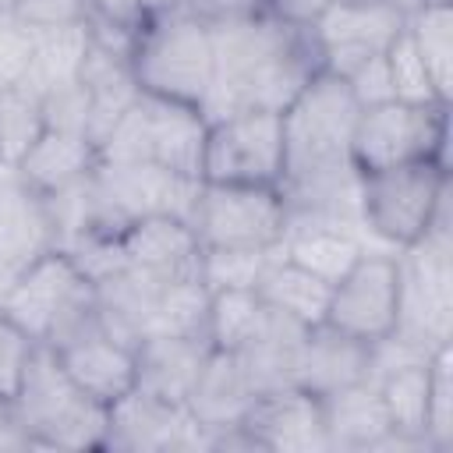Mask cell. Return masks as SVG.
Instances as JSON below:
<instances>
[{
    "mask_svg": "<svg viewBox=\"0 0 453 453\" xmlns=\"http://www.w3.org/2000/svg\"><path fill=\"white\" fill-rule=\"evenodd\" d=\"M290 223L283 188L273 184H216L202 180L191 226L202 248L276 251Z\"/></svg>",
    "mask_w": 453,
    "mask_h": 453,
    "instance_id": "ba28073f",
    "label": "cell"
},
{
    "mask_svg": "<svg viewBox=\"0 0 453 453\" xmlns=\"http://www.w3.org/2000/svg\"><path fill=\"white\" fill-rule=\"evenodd\" d=\"M88 25H67V28H35L32 32V64L25 88L35 96H46L50 88L71 85L81 74L85 53H88Z\"/></svg>",
    "mask_w": 453,
    "mask_h": 453,
    "instance_id": "484cf974",
    "label": "cell"
},
{
    "mask_svg": "<svg viewBox=\"0 0 453 453\" xmlns=\"http://www.w3.org/2000/svg\"><path fill=\"white\" fill-rule=\"evenodd\" d=\"M103 449H209V432L195 421L188 403H166L131 389L110 407Z\"/></svg>",
    "mask_w": 453,
    "mask_h": 453,
    "instance_id": "5bb4252c",
    "label": "cell"
},
{
    "mask_svg": "<svg viewBox=\"0 0 453 453\" xmlns=\"http://www.w3.org/2000/svg\"><path fill=\"white\" fill-rule=\"evenodd\" d=\"M32 64V28L14 14H0V92L18 88L28 78Z\"/></svg>",
    "mask_w": 453,
    "mask_h": 453,
    "instance_id": "e575fe53",
    "label": "cell"
},
{
    "mask_svg": "<svg viewBox=\"0 0 453 453\" xmlns=\"http://www.w3.org/2000/svg\"><path fill=\"white\" fill-rule=\"evenodd\" d=\"M255 449L265 453H322L329 449L322 396L301 386H276L251 400L237 421Z\"/></svg>",
    "mask_w": 453,
    "mask_h": 453,
    "instance_id": "4fadbf2b",
    "label": "cell"
},
{
    "mask_svg": "<svg viewBox=\"0 0 453 453\" xmlns=\"http://www.w3.org/2000/svg\"><path fill=\"white\" fill-rule=\"evenodd\" d=\"M21 25L35 28H67L92 21V0H18L11 11Z\"/></svg>",
    "mask_w": 453,
    "mask_h": 453,
    "instance_id": "d590c367",
    "label": "cell"
},
{
    "mask_svg": "<svg viewBox=\"0 0 453 453\" xmlns=\"http://www.w3.org/2000/svg\"><path fill=\"white\" fill-rule=\"evenodd\" d=\"M11 414L32 449H103L110 425V407L85 396L42 343L25 372Z\"/></svg>",
    "mask_w": 453,
    "mask_h": 453,
    "instance_id": "5b68a950",
    "label": "cell"
},
{
    "mask_svg": "<svg viewBox=\"0 0 453 453\" xmlns=\"http://www.w3.org/2000/svg\"><path fill=\"white\" fill-rule=\"evenodd\" d=\"M386 71H389L393 99L418 103V106H449V99H442V92L435 88V81H432L421 53H418V46L411 42L407 25H403V32L386 50Z\"/></svg>",
    "mask_w": 453,
    "mask_h": 453,
    "instance_id": "f546056e",
    "label": "cell"
},
{
    "mask_svg": "<svg viewBox=\"0 0 453 453\" xmlns=\"http://www.w3.org/2000/svg\"><path fill=\"white\" fill-rule=\"evenodd\" d=\"M212 25V92L205 117L234 110H283L322 67L311 25L283 21L269 11Z\"/></svg>",
    "mask_w": 453,
    "mask_h": 453,
    "instance_id": "6da1fadb",
    "label": "cell"
},
{
    "mask_svg": "<svg viewBox=\"0 0 453 453\" xmlns=\"http://www.w3.org/2000/svg\"><path fill=\"white\" fill-rule=\"evenodd\" d=\"M407 35L418 46L442 99L453 96V0H428L407 14Z\"/></svg>",
    "mask_w": 453,
    "mask_h": 453,
    "instance_id": "4316f807",
    "label": "cell"
},
{
    "mask_svg": "<svg viewBox=\"0 0 453 453\" xmlns=\"http://www.w3.org/2000/svg\"><path fill=\"white\" fill-rule=\"evenodd\" d=\"M347 85H350L357 106L389 103V99H393V85H389V71H386V53H382V57H372V60L361 64L354 74H347Z\"/></svg>",
    "mask_w": 453,
    "mask_h": 453,
    "instance_id": "8d00e7d4",
    "label": "cell"
},
{
    "mask_svg": "<svg viewBox=\"0 0 453 453\" xmlns=\"http://www.w3.org/2000/svg\"><path fill=\"white\" fill-rule=\"evenodd\" d=\"M269 0H188V7L195 14H202L205 21H230V18H251L262 14Z\"/></svg>",
    "mask_w": 453,
    "mask_h": 453,
    "instance_id": "74e56055",
    "label": "cell"
},
{
    "mask_svg": "<svg viewBox=\"0 0 453 453\" xmlns=\"http://www.w3.org/2000/svg\"><path fill=\"white\" fill-rule=\"evenodd\" d=\"M46 248H53L46 202L14 170L0 166V294Z\"/></svg>",
    "mask_w": 453,
    "mask_h": 453,
    "instance_id": "e0dca14e",
    "label": "cell"
},
{
    "mask_svg": "<svg viewBox=\"0 0 453 453\" xmlns=\"http://www.w3.org/2000/svg\"><path fill=\"white\" fill-rule=\"evenodd\" d=\"M255 386L241 365L237 354H223V350H209L198 382L188 396V411L195 414V421L212 435L219 428H230L244 418V411L255 400Z\"/></svg>",
    "mask_w": 453,
    "mask_h": 453,
    "instance_id": "7402d4cb",
    "label": "cell"
},
{
    "mask_svg": "<svg viewBox=\"0 0 453 453\" xmlns=\"http://www.w3.org/2000/svg\"><path fill=\"white\" fill-rule=\"evenodd\" d=\"M205 127H209L205 110L138 92L134 106L99 142V159H106V163H156L170 173L202 180Z\"/></svg>",
    "mask_w": 453,
    "mask_h": 453,
    "instance_id": "8992f818",
    "label": "cell"
},
{
    "mask_svg": "<svg viewBox=\"0 0 453 453\" xmlns=\"http://www.w3.org/2000/svg\"><path fill=\"white\" fill-rule=\"evenodd\" d=\"M273 251H248V248H202V265L198 280L209 290H226V287H255L258 273Z\"/></svg>",
    "mask_w": 453,
    "mask_h": 453,
    "instance_id": "1f68e13d",
    "label": "cell"
},
{
    "mask_svg": "<svg viewBox=\"0 0 453 453\" xmlns=\"http://www.w3.org/2000/svg\"><path fill=\"white\" fill-rule=\"evenodd\" d=\"M42 99L18 85L0 92V166L14 170L21 156L32 149V142L42 134Z\"/></svg>",
    "mask_w": 453,
    "mask_h": 453,
    "instance_id": "f1b7e54d",
    "label": "cell"
},
{
    "mask_svg": "<svg viewBox=\"0 0 453 453\" xmlns=\"http://www.w3.org/2000/svg\"><path fill=\"white\" fill-rule=\"evenodd\" d=\"M35 350H39V340L28 336L11 315L0 311V407L14 403Z\"/></svg>",
    "mask_w": 453,
    "mask_h": 453,
    "instance_id": "d6a6232c",
    "label": "cell"
},
{
    "mask_svg": "<svg viewBox=\"0 0 453 453\" xmlns=\"http://www.w3.org/2000/svg\"><path fill=\"white\" fill-rule=\"evenodd\" d=\"M0 311L42 347H57L99 322L96 280L64 248H46L7 283Z\"/></svg>",
    "mask_w": 453,
    "mask_h": 453,
    "instance_id": "277c9868",
    "label": "cell"
},
{
    "mask_svg": "<svg viewBox=\"0 0 453 453\" xmlns=\"http://www.w3.org/2000/svg\"><path fill=\"white\" fill-rule=\"evenodd\" d=\"M368 379H372V343H361L326 322L301 333L290 365V386H301L315 396H329Z\"/></svg>",
    "mask_w": 453,
    "mask_h": 453,
    "instance_id": "2e32d148",
    "label": "cell"
},
{
    "mask_svg": "<svg viewBox=\"0 0 453 453\" xmlns=\"http://www.w3.org/2000/svg\"><path fill=\"white\" fill-rule=\"evenodd\" d=\"M287 149L280 110H234L209 117L202 180L216 184H283Z\"/></svg>",
    "mask_w": 453,
    "mask_h": 453,
    "instance_id": "9c48e42d",
    "label": "cell"
},
{
    "mask_svg": "<svg viewBox=\"0 0 453 453\" xmlns=\"http://www.w3.org/2000/svg\"><path fill=\"white\" fill-rule=\"evenodd\" d=\"M177 7H188V0H142L145 14H163V11H177Z\"/></svg>",
    "mask_w": 453,
    "mask_h": 453,
    "instance_id": "ab89813d",
    "label": "cell"
},
{
    "mask_svg": "<svg viewBox=\"0 0 453 453\" xmlns=\"http://www.w3.org/2000/svg\"><path fill=\"white\" fill-rule=\"evenodd\" d=\"M386 4H389V7H396V11L407 18V14H414V11H418L421 4H428V0H386Z\"/></svg>",
    "mask_w": 453,
    "mask_h": 453,
    "instance_id": "60d3db41",
    "label": "cell"
},
{
    "mask_svg": "<svg viewBox=\"0 0 453 453\" xmlns=\"http://www.w3.org/2000/svg\"><path fill=\"white\" fill-rule=\"evenodd\" d=\"M322 421L329 449H389L393 442V428L372 379L322 396Z\"/></svg>",
    "mask_w": 453,
    "mask_h": 453,
    "instance_id": "603a6c76",
    "label": "cell"
},
{
    "mask_svg": "<svg viewBox=\"0 0 453 453\" xmlns=\"http://www.w3.org/2000/svg\"><path fill=\"white\" fill-rule=\"evenodd\" d=\"M142 18H145L142 0H92V21H106L124 32H134Z\"/></svg>",
    "mask_w": 453,
    "mask_h": 453,
    "instance_id": "f35d334b",
    "label": "cell"
},
{
    "mask_svg": "<svg viewBox=\"0 0 453 453\" xmlns=\"http://www.w3.org/2000/svg\"><path fill=\"white\" fill-rule=\"evenodd\" d=\"M428 357L400 361L372 379L386 407L389 428H393L389 449H428L432 453L428 435H425L428 432V379H432Z\"/></svg>",
    "mask_w": 453,
    "mask_h": 453,
    "instance_id": "44dd1931",
    "label": "cell"
},
{
    "mask_svg": "<svg viewBox=\"0 0 453 453\" xmlns=\"http://www.w3.org/2000/svg\"><path fill=\"white\" fill-rule=\"evenodd\" d=\"M71 382L103 407L120 403L138 386V354L134 343L117 340L99 322L81 329L78 336L50 347Z\"/></svg>",
    "mask_w": 453,
    "mask_h": 453,
    "instance_id": "9a60e30c",
    "label": "cell"
},
{
    "mask_svg": "<svg viewBox=\"0 0 453 453\" xmlns=\"http://www.w3.org/2000/svg\"><path fill=\"white\" fill-rule=\"evenodd\" d=\"M400 322V255L368 248L333 287L326 304V326L361 340L382 343Z\"/></svg>",
    "mask_w": 453,
    "mask_h": 453,
    "instance_id": "30bf717a",
    "label": "cell"
},
{
    "mask_svg": "<svg viewBox=\"0 0 453 453\" xmlns=\"http://www.w3.org/2000/svg\"><path fill=\"white\" fill-rule=\"evenodd\" d=\"M202 241L180 216H138L117 234V269H127L156 287L198 280Z\"/></svg>",
    "mask_w": 453,
    "mask_h": 453,
    "instance_id": "7c38bea8",
    "label": "cell"
},
{
    "mask_svg": "<svg viewBox=\"0 0 453 453\" xmlns=\"http://www.w3.org/2000/svg\"><path fill=\"white\" fill-rule=\"evenodd\" d=\"M209 350L212 347L198 336H142L134 347L138 354L134 389L159 396L166 403H188Z\"/></svg>",
    "mask_w": 453,
    "mask_h": 453,
    "instance_id": "ffe728a7",
    "label": "cell"
},
{
    "mask_svg": "<svg viewBox=\"0 0 453 453\" xmlns=\"http://www.w3.org/2000/svg\"><path fill=\"white\" fill-rule=\"evenodd\" d=\"M127 64L138 92L205 110L216 71L212 25L191 7L145 14L134 28Z\"/></svg>",
    "mask_w": 453,
    "mask_h": 453,
    "instance_id": "7a4b0ae2",
    "label": "cell"
},
{
    "mask_svg": "<svg viewBox=\"0 0 453 453\" xmlns=\"http://www.w3.org/2000/svg\"><path fill=\"white\" fill-rule=\"evenodd\" d=\"M449 212V163L418 159L357 173V219L375 248L403 251Z\"/></svg>",
    "mask_w": 453,
    "mask_h": 453,
    "instance_id": "3957f363",
    "label": "cell"
},
{
    "mask_svg": "<svg viewBox=\"0 0 453 453\" xmlns=\"http://www.w3.org/2000/svg\"><path fill=\"white\" fill-rule=\"evenodd\" d=\"M428 379V446L432 453L453 449V347H439L432 357Z\"/></svg>",
    "mask_w": 453,
    "mask_h": 453,
    "instance_id": "4dcf8cb0",
    "label": "cell"
},
{
    "mask_svg": "<svg viewBox=\"0 0 453 453\" xmlns=\"http://www.w3.org/2000/svg\"><path fill=\"white\" fill-rule=\"evenodd\" d=\"M407 18L386 0H329L311 21L322 67L329 74H354L372 57H382L403 32Z\"/></svg>",
    "mask_w": 453,
    "mask_h": 453,
    "instance_id": "8fae6325",
    "label": "cell"
},
{
    "mask_svg": "<svg viewBox=\"0 0 453 453\" xmlns=\"http://www.w3.org/2000/svg\"><path fill=\"white\" fill-rule=\"evenodd\" d=\"M273 311L265 301L255 294V287H226V290H209V319H205V340L212 350L223 354H241L262 333L269 329Z\"/></svg>",
    "mask_w": 453,
    "mask_h": 453,
    "instance_id": "d4e9b609",
    "label": "cell"
},
{
    "mask_svg": "<svg viewBox=\"0 0 453 453\" xmlns=\"http://www.w3.org/2000/svg\"><path fill=\"white\" fill-rule=\"evenodd\" d=\"M375 244H365V230L336 219H315V216H290L287 234L280 241V255L294 265L308 269L311 276L326 280L329 287Z\"/></svg>",
    "mask_w": 453,
    "mask_h": 453,
    "instance_id": "ac0fdd59",
    "label": "cell"
},
{
    "mask_svg": "<svg viewBox=\"0 0 453 453\" xmlns=\"http://www.w3.org/2000/svg\"><path fill=\"white\" fill-rule=\"evenodd\" d=\"M14 4H18V0H0V14H11V11H14Z\"/></svg>",
    "mask_w": 453,
    "mask_h": 453,
    "instance_id": "b9f144b4",
    "label": "cell"
},
{
    "mask_svg": "<svg viewBox=\"0 0 453 453\" xmlns=\"http://www.w3.org/2000/svg\"><path fill=\"white\" fill-rule=\"evenodd\" d=\"M99 166V149L88 134L78 131H57L42 127V134L32 142V149L21 156L14 173L39 195H57L71 184H81Z\"/></svg>",
    "mask_w": 453,
    "mask_h": 453,
    "instance_id": "d6986e66",
    "label": "cell"
},
{
    "mask_svg": "<svg viewBox=\"0 0 453 453\" xmlns=\"http://www.w3.org/2000/svg\"><path fill=\"white\" fill-rule=\"evenodd\" d=\"M39 99H42V120H46V127L88 134V124H92V99H88V88H85L81 81L50 88V92L39 96Z\"/></svg>",
    "mask_w": 453,
    "mask_h": 453,
    "instance_id": "836d02e7",
    "label": "cell"
},
{
    "mask_svg": "<svg viewBox=\"0 0 453 453\" xmlns=\"http://www.w3.org/2000/svg\"><path fill=\"white\" fill-rule=\"evenodd\" d=\"M418 159L449 163V106L375 103L361 106L350 131V166L357 173Z\"/></svg>",
    "mask_w": 453,
    "mask_h": 453,
    "instance_id": "52a82bcc",
    "label": "cell"
},
{
    "mask_svg": "<svg viewBox=\"0 0 453 453\" xmlns=\"http://www.w3.org/2000/svg\"><path fill=\"white\" fill-rule=\"evenodd\" d=\"M255 294L265 301V308H273L276 315L311 329L326 322V304H329V283L311 276L308 269L294 265L290 258L280 255V248L265 258Z\"/></svg>",
    "mask_w": 453,
    "mask_h": 453,
    "instance_id": "cb8c5ba5",
    "label": "cell"
},
{
    "mask_svg": "<svg viewBox=\"0 0 453 453\" xmlns=\"http://www.w3.org/2000/svg\"><path fill=\"white\" fill-rule=\"evenodd\" d=\"M0 411H4V407H0Z\"/></svg>",
    "mask_w": 453,
    "mask_h": 453,
    "instance_id": "7bdbcfd3",
    "label": "cell"
},
{
    "mask_svg": "<svg viewBox=\"0 0 453 453\" xmlns=\"http://www.w3.org/2000/svg\"><path fill=\"white\" fill-rule=\"evenodd\" d=\"M205 319H209V287L202 280H177V283H166L156 290L145 336H198V340H205Z\"/></svg>",
    "mask_w": 453,
    "mask_h": 453,
    "instance_id": "83f0119b",
    "label": "cell"
}]
</instances>
